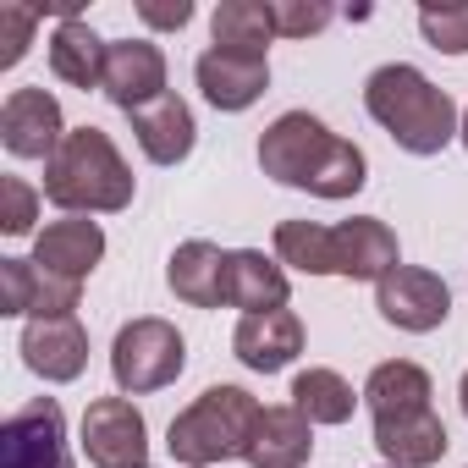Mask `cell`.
I'll list each match as a JSON object with an SVG mask.
<instances>
[{"mask_svg": "<svg viewBox=\"0 0 468 468\" xmlns=\"http://www.w3.org/2000/svg\"><path fill=\"white\" fill-rule=\"evenodd\" d=\"M457 138H463V149H468V111H463V133H457Z\"/></svg>", "mask_w": 468, "mask_h": 468, "instance_id": "d6a6232c", "label": "cell"}, {"mask_svg": "<svg viewBox=\"0 0 468 468\" xmlns=\"http://www.w3.org/2000/svg\"><path fill=\"white\" fill-rule=\"evenodd\" d=\"M386 468H391V463H386Z\"/></svg>", "mask_w": 468, "mask_h": 468, "instance_id": "e575fe53", "label": "cell"}, {"mask_svg": "<svg viewBox=\"0 0 468 468\" xmlns=\"http://www.w3.org/2000/svg\"><path fill=\"white\" fill-rule=\"evenodd\" d=\"M165 282H171V292H176L182 303H193V309H220V303H226V254H220L215 243L193 238V243H182V249L171 254Z\"/></svg>", "mask_w": 468, "mask_h": 468, "instance_id": "44dd1931", "label": "cell"}, {"mask_svg": "<svg viewBox=\"0 0 468 468\" xmlns=\"http://www.w3.org/2000/svg\"><path fill=\"white\" fill-rule=\"evenodd\" d=\"M83 282L50 276L34 260H0V314H34V320H72Z\"/></svg>", "mask_w": 468, "mask_h": 468, "instance_id": "30bf717a", "label": "cell"}, {"mask_svg": "<svg viewBox=\"0 0 468 468\" xmlns=\"http://www.w3.org/2000/svg\"><path fill=\"white\" fill-rule=\"evenodd\" d=\"M34 23H39V12L34 6H0V67H17L23 56H28V34H34Z\"/></svg>", "mask_w": 468, "mask_h": 468, "instance_id": "f546056e", "label": "cell"}, {"mask_svg": "<svg viewBox=\"0 0 468 468\" xmlns=\"http://www.w3.org/2000/svg\"><path fill=\"white\" fill-rule=\"evenodd\" d=\"M260 165L265 176L287 182V187H303L314 198H353L364 182H369V160L358 144L336 138L320 116L309 111H287L265 127L260 138Z\"/></svg>", "mask_w": 468, "mask_h": 468, "instance_id": "6da1fadb", "label": "cell"}, {"mask_svg": "<svg viewBox=\"0 0 468 468\" xmlns=\"http://www.w3.org/2000/svg\"><path fill=\"white\" fill-rule=\"evenodd\" d=\"M430 397H435L430 375H424L419 364H408V358L375 364V369H369V380H364V402H369V413H375V419L419 413V408H430Z\"/></svg>", "mask_w": 468, "mask_h": 468, "instance_id": "603a6c76", "label": "cell"}, {"mask_svg": "<svg viewBox=\"0 0 468 468\" xmlns=\"http://www.w3.org/2000/svg\"><path fill=\"white\" fill-rule=\"evenodd\" d=\"M144 468H149V463H144Z\"/></svg>", "mask_w": 468, "mask_h": 468, "instance_id": "836d02e7", "label": "cell"}, {"mask_svg": "<svg viewBox=\"0 0 468 468\" xmlns=\"http://www.w3.org/2000/svg\"><path fill=\"white\" fill-rule=\"evenodd\" d=\"M457 397H463V413H468V375H463V386H457Z\"/></svg>", "mask_w": 468, "mask_h": 468, "instance_id": "1f68e13d", "label": "cell"}, {"mask_svg": "<svg viewBox=\"0 0 468 468\" xmlns=\"http://www.w3.org/2000/svg\"><path fill=\"white\" fill-rule=\"evenodd\" d=\"M182 364H187V347H182L176 325L154 320V314L127 320L116 331V342H111V375H116V386L127 397H149V391L171 386L182 375Z\"/></svg>", "mask_w": 468, "mask_h": 468, "instance_id": "5b68a950", "label": "cell"}, {"mask_svg": "<svg viewBox=\"0 0 468 468\" xmlns=\"http://www.w3.org/2000/svg\"><path fill=\"white\" fill-rule=\"evenodd\" d=\"M375 446L391 468H430L446 457V424L435 408H419V413H391V419H375Z\"/></svg>", "mask_w": 468, "mask_h": 468, "instance_id": "2e32d148", "label": "cell"}, {"mask_svg": "<svg viewBox=\"0 0 468 468\" xmlns=\"http://www.w3.org/2000/svg\"><path fill=\"white\" fill-rule=\"evenodd\" d=\"M287 271L276 260H265L260 249H238L226 254V303L243 314H276L287 309Z\"/></svg>", "mask_w": 468, "mask_h": 468, "instance_id": "ac0fdd59", "label": "cell"}, {"mask_svg": "<svg viewBox=\"0 0 468 468\" xmlns=\"http://www.w3.org/2000/svg\"><path fill=\"white\" fill-rule=\"evenodd\" d=\"M193 111H187V100H176V94H160L154 105H144V111H133V138H138V149L154 160V165H182L187 154H193Z\"/></svg>", "mask_w": 468, "mask_h": 468, "instance_id": "d6986e66", "label": "cell"}, {"mask_svg": "<svg viewBox=\"0 0 468 468\" xmlns=\"http://www.w3.org/2000/svg\"><path fill=\"white\" fill-rule=\"evenodd\" d=\"M0 144H6L17 160H45L67 144L61 127V105L50 89H12L6 105H0Z\"/></svg>", "mask_w": 468, "mask_h": 468, "instance_id": "9c48e42d", "label": "cell"}, {"mask_svg": "<svg viewBox=\"0 0 468 468\" xmlns=\"http://www.w3.org/2000/svg\"><path fill=\"white\" fill-rule=\"evenodd\" d=\"M402 260H397V231L375 215H358V220H342L331 226V271L347 276V282H380L391 276Z\"/></svg>", "mask_w": 468, "mask_h": 468, "instance_id": "7c38bea8", "label": "cell"}, {"mask_svg": "<svg viewBox=\"0 0 468 468\" xmlns=\"http://www.w3.org/2000/svg\"><path fill=\"white\" fill-rule=\"evenodd\" d=\"M419 34L441 56H468V0L463 6H424L419 12Z\"/></svg>", "mask_w": 468, "mask_h": 468, "instance_id": "4316f807", "label": "cell"}, {"mask_svg": "<svg viewBox=\"0 0 468 468\" xmlns=\"http://www.w3.org/2000/svg\"><path fill=\"white\" fill-rule=\"evenodd\" d=\"M314 452V424L287 402V408H265L260 413V430H254V446H249V468H303Z\"/></svg>", "mask_w": 468, "mask_h": 468, "instance_id": "ffe728a7", "label": "cell"}, {"mask_svg": "<svg viewBox=\"0 0 468 468\" xmlns=\"http://www.w3.org/2000/svg\"><path fill=\"white\" fill-rule=\"evenodd\" d=\"M23 364L34 375L56 380V386L78 380L83 364H89V331L78 325V314L72 320H28V331H23Z\"/></svg>", "mask_w": 468, "mask_h": 468, "instance_id": "9a60e30c", "label": "cell"}, {"mask_svg": "<svg viewBox=\"0 0 468 468\" xmlns=\"http://www.w3.org/2000/svg\"><path fill=\"white\" fill-rule=\"evenodd\" d=\"M276 254H282V265H292L303 276H336L331 271V226H320V220H282Z\"/></svg>", "mask_w": 468, "mask_h": 468, "instance_id": "484cf974", "label": "cell"}, {"mask_svg": "<svg viewBox=\"0 0 468 468\" xmlns=\"http://www.w3.org/2000/svg\"><path fill=\"white\" fill-rule=\"evenodd\" d=\"M375 309H380V320H391L397 331L424 336V331H435V325L452 314V292H446V282H441L435 271L397 265L391 276L375 282Z\"/></svg>", "mask_w": 468, "mask_h": 468, "instance_id": "ba28073f", "label": "cell"}, {"mask_svg": "<svg viewBox=\"0 0 468 468\" xmlns=\"http://www.w3.org/2000/svg\"><path fill=\"white\" fill-rule=\"evenodd\" d=\"M105 94L127 116L144 111V105H154L165 94V56H160V45H149V39H116L105 50Z\"/></svg>", "mask_w": 468, "mask_h": 468, "instance_id": "4fadbf2b", "label": "cell"}, {"mask_svg": "<svg viewBox=\"0 0 468 468\" xmlns=\"http://www.w3.org/2000/svg\"><path fill=\"white\" fill-rule=\"evenodd\" d=\"M138 17H144L149 28H182V23L193 17V6H187V0H171V6H160V0H144Z\"/></svg>", "mask_w": 468, "mask_h": 468, "instance_id": "4dcf8cb0", "label": "cell"}, {"mask_svg": "<svg viewBox=\"0 0 468 468\" xmlns=\"http://www.w3.org/2000/svg\"><path fill=\"white\" fill-rule=\"evenodd\" d=\"M353 386L336 375V369H303L292 380V408L309 419V424H347L353 419Z\"/></svg>", "mask_w": 468, "mask_h": 468, "instance_id": "d4e9b609", "label": "cell"}, {"mask_svg": "<svg viewBox=\"0 0 468 468\" xmlns=\"http://www.w3.org/2000/svg\"><path fill=\"white\" fill-rule=\"evenodd\" d=\"M331 23V6L320 0H276V34L282 39H309Z\"/></svg>", "mask_w": 468, "mask_h": 468, "instance_id": "f1b7e54d", "label": "cell"}, {"mask_svg": "<svg viewBox=\"0 0 468 468\" xmlns=\"http://www.w3.org/2000/svg\"><path fill=\"white\" fill-rule=\"evenodd\" d=\"M133 165L100 127H72L45 165V198L67 215H116L133 204Z\"/></svg>", "mask_w": 468, "mask_h": 468, "instance_id": "3957f363", "label": "cell"}, {"mask_svg": "<svg viewBox=\"0 0 468 468\" xmlns=\"http://www.w3.org/2000/svg\"><path fill=\"white\" fill-rule=\"evenodd\" d=\"M193 78H198V89H204V100L215 111H249L271 89V61L254 56V50H220V45H209L198 56V67H193Z\"/></svg>", "mask_w": 468, "mask_h": 468, "instance_id": "8fae6325", "label": "cell"}, {"mask_svg": "<svg viewBox=\"0 0 468 468\" xmlns=\"http://www.w3.org/2000/svg\"><path fill=\"white\" fill-rule=\"evenodd\" d=\"M83 452L94 468H144L149 424L127 397H94L83 413Z\"/></svg>", "mask_w": 468, "mask_h": 468, "instance_id": "52a82bcc", "label": "cell"}, {"mask_svg": "<svg viewBox=\"0 0 468 468\" xmlns=\"http://www.w3.org/2000/svg\"><path fill=\"white\" fill-rule=\"evenodd\" d=\"M364 111L397 138V149L408 154H441L463 122H457V105L446 89H435L419 67L408 61H391V67H375L369 83H364Z\"/></svg>", "mask_w": 468, "mask_h": 468, "instance_id": "7a4b0ae2", "label": "cell"}, {"mask_svg": "<svg viewBox=\"0 0 468 468\" xmlns=\"http://www.w3.org/2000/svg\"><path fill=\"white\" fill-rule=\"evenodd\" d=\"M105 39L89 28V23H61L56 34H50V72L61 78V83H72V89H105Z\"/></svg>", "mask_w": 468, "mask_h": 468, "instance_id": "7402d4cb", "label": "cell"}, {"mask_svg": "<svg viewBox=\"0 0 468 468\" xmlns=\"http://www.w3.org/2000/svg\"><path fill=\"white\" fill-rule=\"evenodd\" d=\"M0 468H72L67 419L56 397H39L6 419V430H0Z\"/></svg>", "mask_w": 468, "mask_h": 468, "instance_id": "8992f818", "label": "cell"}, {"mask_svg": "<svg viewBox=\"0 0 468 468\" xmlns=\"http://www.w3.org/2000/svg\"><path fill=\"white\" fill-rule=\"evenodd\" d=\"M34 215H39V193L23 182V176H0V231H34Z\"/></svg>", "mask_w": 468, "mask_h": 468, "instance_id": "83f0119b", "label": "cell"}, {"mask_svg": "<svg viewBox=\"0 0 468 468\" xmlns=\"http://www.w3.org/2000/svg\"><path fill=\"white\" fill-rule=\"evenodd\" d=\"M209 34L220 50L265 56V45L276 39V6H265V0H220L215 17H209Z\"/></svg>", "mask_w": 468, "mask_h": 468, "instance_id": "cb8c5ba5", "label": "cell"}, {"mask_svg": "<svg viewBox=\"0 0 468 468\" xmlns=\"http://www.w3.org/2000/svg\"><path fill=\"white\" fill-rule=\"evenodd\" d=\"M238 358L254 369V375H276L287 369L298 353H303V320L292 309H276V314H243L238 336H231Z\"/></svg>", "mask_w": 468, "mask_h": 468, "instance_id": "e0dca14e", "label": "cell"}, {"mask_svg": "<svg viewBox=\"0 0 468 468\" xmlns=\"http://www.w3.org/2000/svg\"><path fill=\"white\" fill-rule=\"evenodd\" d=\"M100 260H105V231L94 220H83V215L50 220L34 238V265L50 271V276H67V282H83Z\"/></svg>", "mask_w": 468, "mask_h": 468, "instance_id": "5bb4252c", "label": "cell"}, {"mask_svg": "<svg viewBox=\"0 0 468 468\" xmlns=\"http://www.w3.org/2000/svg\"><path fill=\"white\" fill-rule=\"evenodd\" d=\"M260 402L243 386H209L193 408H182L165 430V446L187 468H209L226 457H249L254 430H260Z\"/></svg>", "mask_w": 468, "mask_h": 468, "instance_id": "277c9868", "label": "cell"}]
</instances>
